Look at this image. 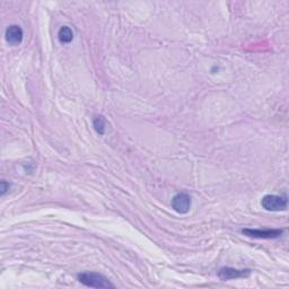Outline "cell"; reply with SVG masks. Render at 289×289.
Returning a JSON list of instances; mask_svg holds the SVG:
<instances>
[{"label": "cell", "instance_id": "obj_1", "mask_svg": "<svg viewBox=\"0 0 289 289\" xmlns=\"http://www.w3.org/2000/svg\"><path fill=\"white\" fill-rule=\"evenodd\" d=\"M78 280L87 287L92 288H113L109 279L96 273H84L78 275Z\"/></svg>", "mask_w": 289, "mask_h": 289}, {"label": "cell", "instance_id": "obj_2", "mask_svg": "<svg viewBox=\"0 0 289 289\" xmlns=\"http://www.w3.org/2000/svg\"><path fill=\"white\" fill-rule=\"evenodd\" d=\"M261 206L267 211H284L287 209V199L282 196L267 195L262 198Z\"/></svg>", "mask_w": 289, "mask_h": 289}, {"label": "cell", "instance_id": "obj_3", "mask_svg": "<svg viewBox=\"0 0 289 289\" xmlns=\"http://www.w3.org/2000/svg\"><path fill=\"white\" fill-rule=\"evenodd\" d=\"M283 230H252V228H245L242 231L244 235L253 239H262V240H274L282 236Z\"/></svg>", "mask_w": 289, "mask_h": 289}, {"label": "cell", "instance_id": "obj_4", "mask_svg": "<svg viewBox=\"0 0 289 289\" xmlns=\"http://www.w3.org/2000/svg\"><path fill=\"white\" fill-rule=\"evenodd\" d=\"M172 208L179 214H187L191 208V198L187 193H178L172 199Z\"/></svg>", "mask_w": 289, "mask_h": 289}, {"label": "cell", "instance_id": "obj_5", "mask_svg": "<svg viewBox=\"0 0 289 289\" xmlns=\"http://www.w3.org/2000/svg\"><path fill=\"white\" fill-rule=\"evenodd\" d=\"M251 271L250 270H237L231 267H224L218 273V277L222 280H231V279H239V278H245L250 276Z\"/></svg>", "mask_w": 289, "mask_h": 289}, {"label": "cell", "instance_id": "obj_6", "mask_svg": "<svg viewBox=\"0 0 289 289\" xmlns=\"http://www.w3.org/2000/svg\"><path fill=\"white\" fill-rule=\"evenodd\" d=\"M6 40L10 44H19L23 41V29L18 25H11V26L6 29Z\"/></svg>", "mask_w": 289, "mask_h": 289}, {"label": "cell", "instance_id": "obj_7", "mask_svg": "<svg viewBox=\"0 0 289 289\" xmlns=\"http://www.w3.org/2000/svg\"><path fill=\"white\" fill-rule=\"evenodd\" d=\"M58 37L61 43H70L74 38V32L69 26H62L59 29Z\"/></svg>", "mask_w": 289, "mask_h": 289}, {"label": "cell", "instance_id": "obj_8", "mask_svg": "<svg viewBox=\"0 0 289 289\" xmlns=\"http://www.w3.org/2000/svg\"><path fill=\"white\" fill-rule=\"evenodd\" d=\"M105 127H106V123L103 116H96V118L94 119V128L97 133L103 135V133L105 132Z\"/></svg>", "mask_w": 289, "mask_h": 289}, {"label": "cell", "instance_id": "obj_9", "mask_svg": "<svg viewBox=\"0 0 289 289\" xmlns=\"http://www.w3.org/2000/svg\"><path fill=\"white\" fill-rule=\"evenodd\" d=\"M9 190V184H8L6 181H2L1 182V195L3 196L5 193Z\"/></svg>", "mask_w": 289, "mask_h": 289}]
</instances>
